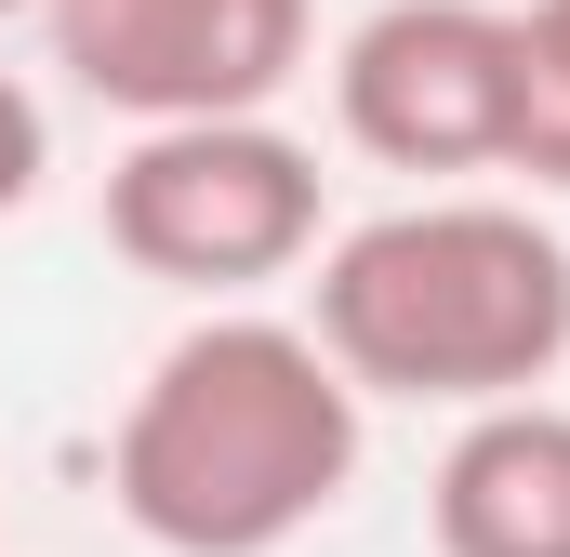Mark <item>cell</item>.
<instances>
[{
  "label": "cell",
  "instance_id": "obj_5",
  "mask_svg": "<svg viewBox=\"0 0 570 557\" xmlns=\"http://www.w3.org/2000/svg\"><path fill=\"white\" fill-rule=\"evenodd\" d=\"M40 40L120 120H239L305 80L318 0H40Z\"/></svg>",
  "mask_w": 570,
  "mask_h": 557
},
{
  "label": "cell",
  "instance_id": "obj_7",
  "mask_svg": "<svg viewBox=\"0 0 570 557\" xmlns=\"http://www.w3.org/2000/svg\"><path fill=\"white\" fill-rule=\"evenodd\" d=\"M504 173L570 186V0L518 13V120H504Z\"/></svg>",
  "mask_w": 570,
  "mask_h": 557
},
{
  "label": "cell",
  "instance_id": "obj_8",
  "mask_svg": "<svg viewBox=\"0 0 570 557\" xmlns=\"http://www.w3.org/2000/svg\"><path fill=\"white\" fill-rule=\"evenodd\" d=\"M40 173H53V120H40V94L0 67V213H27V199H40Z\"/></svg>",
  "mask_w": 570,
  "mask_h": 557
},
{
  "label": "cell",
  "instance_id": "obj_9",
  "mask_svg": "<svg viewBox=\"0 0 570 557\" xmlns=\"http://www.w3.org/2000/svg\"><path fill=\"white\" fill-rule=\"evenodd\" d=\"M0 13H40V0H0Z\"/></svg>",
  "mask_w": 570,
  "mask_h": 557
},
{
  "label": "cell",
  "instance_id": "obj_6",
  "mask_svg": "<svg viewBox=\"0 0 570 557\" xmlns=\"http://www.w3.org/2000/svg\"><path fill=\"white\" fill-rule=\"evenodd\" d=\"M438 557H570V399H491L425 478Z\"/></svg>",
  "mask_w": 570,
  "mask_h": 557
},
{
  "label": "cell",
  "instance_id": "obj_1",
  "mask_svg": "<svg viewBox=\"0 0 570 557\" xmlns=\"http://www.w3.org/2000/svg\"><path fill=\"white\" fill-rule=\"evenodd\" d=\"M358 451H372V399L345 385V359L305 319L213 305L120 399L107 491L159 557H279L358 491Z\"/></svg>",
  "mask_w": 570,
  "mask_h": 557
},
{
  "label": "cell",
  "instance_id": "obj_3",
  "mask_svg": "<svg viewBox=\"0 0 570 557\" xmlns=\"http://www.w3.org/2000/svg\"><path fill=\"white\" fill-rule=\"evenodd\" d=\"M107 253L159 292L239 305L318 253V146L279 134L266 107L239 120H134L107 159Z\"/></svg>",
  "mask_w": 570,
  "mask_h": 557
},
{
  "label": "cell",
  "instance_id": "obj_2",
  "mask_svg": "<svg viewBox=\"0 0 570 557\" xmlns=\"http://www.w3.org/2000/svg\"><path fill=\"white\" fill-rule=\"evenodd\" d=\"M305 332L358 399L491 412L570 372V240L531 199H399L318 253Z\"/></svg>",
  "mask_w": 570,
  "mask_h": 557
},
{
  "label": "cell",
  "instance_id": "obj_4",
  "mask_svg": "<svg viewBox=\"0 0 570 557\" xmlns=\"http://www.w3.org/2000/svg\"><path fill=\"white\" fill-rule=\"evenodd\" d=\"M332 120L385 173H504L518 120V13L491 0H385L332 53Z\"/></svg>",
  "mask_w": 570,
  "mask_h": 557
}]
</instances>
